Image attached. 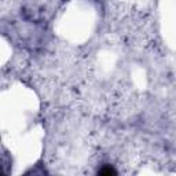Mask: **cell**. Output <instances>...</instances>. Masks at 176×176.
<instances>
[{
  "mask_svg": "<svg viewBox=\"0 0 176 176\" xmlns=\"http://www.w3.org/2000/svg\"><path fill=\"white\" fill-rule=\"evenodd\" d=\"M99 175H116V171L110 167H105L103 169L99 171Z\"/></svg>",
  "mask_w": 176,
  "mask_h": 176,
  "instance_id": "cell-1",
  "label": "cell"
}]
</instances>
